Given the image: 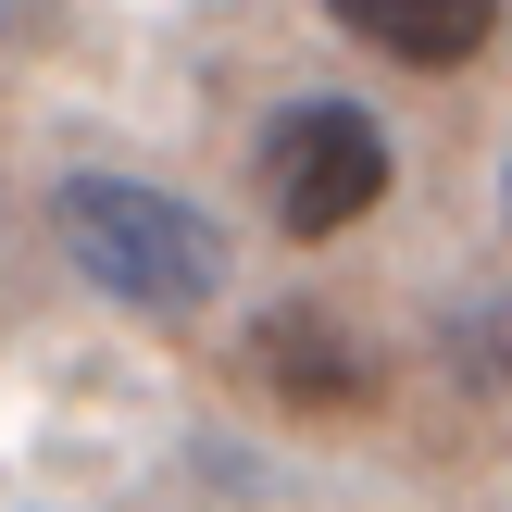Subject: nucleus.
<instances>
[{"mask_svg":"<svg viewBox=\"0 0 512 512\" xmlns=\"http://www.w3.org/2000/svg\"><path fill=\"white\" fill-rule=\"evenodd\" d=\"M50 213H63L75 275H88L100 300H125V313H200V300H213V275H225L213 225H200L175 188H138V175H75Z\"/></svg>","mask_w":512,"mask_h":512,"instance_id":"1","label":"nucleus"},{"mask_svg":"<svg viewBox=\"0 0 512 512\" xmlns=\"http://www.w3.org/2000/svg\"><path fill=\"white\" fill-rule=\"evenodd\" d=\"M263 200L288 238H338L388 200V138H375L363 100H288L263 138Z\"/></svg>","mask_w":512,"mask_h":512,"instance_id":"2","label":"nucleus"},{"mask_svg":"<svg viewBox=\"0 0 512 512\" xmlns=\"http://www.w3.org/2000/svg\"><path fill=\"white\" fill-rule=\"evenodd\" d=\"M325 13L363 50L413 63V75H450V63H475V50L500 38V0H325Z\"/></svg>","mask_w":512,"mask_h":512,"instance_id":"3","label":"nucleus"},{"mask_svg":"<svg viewBox=\"0 0 512 512\" xmlns=\"http://www.w3.org/2000/svg\"><path fill=\"white\" fill-rule=\"evenodd\" d=\"M250 363H263V388L288 400V413H363V400H375L363 350H338V338H325V313H313V300H288V313L250 338Z\"/></svg>","mask_w":512,"mask_h":512,"instance_id":"4","label":"nucleus"},{"mask_svg":"<svg viewBox=\"0 0 512 512\" xmlns=\"http://www.w3.org/2000/svg\"><path fill=\"white\" fill-rule=\"evenodd\" d=\"M0 25H13V0H0Z\"/></svg>","mask_w":512,"mask_h":512,"instance_id":"5","label":"nucleus"}]
</instances>
